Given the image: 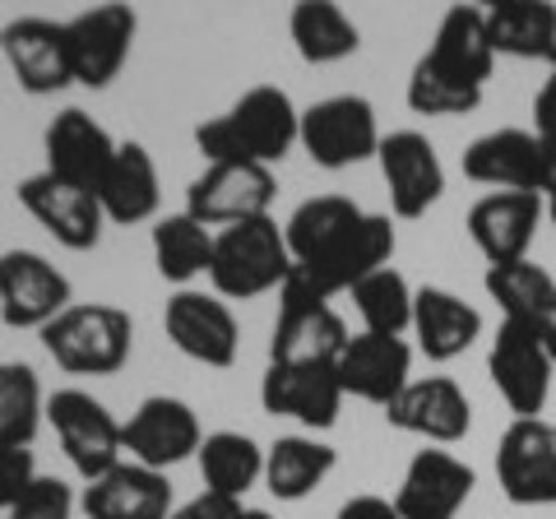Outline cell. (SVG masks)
Masks as SVG:
<instances>
[{"mask_svg": "<svg viewBox=\"0 0 556 519\" xmlns=\"http://www.w3.org/2000/svg\"><path fill=\"white\" fill-rule=\"evenodd\" d=\"M302 140V112L278 84H255L223 116H208L195 126V149L204 163H283L292 144Z\"/></svg>", "mask_w": 556, "mask_h": 519, "instance_id": "1", "label": "cell"}, {"mask_svg": "<svg viewBox=\"0 0 556 519\" xmlns=\"http://www.w3.org/2000/svg\"><path fill=\"white\" fill-rule=\"evenodd\" d=\"M288 274H292V251H288V237L274 223V214L232 223V228L214 232L208 283H214L223 302L265 298V292L288 283Z\"/></svg>", "mask_w": 556, "mask_h": 519, "instance_id": "2", "label": "cell"}, {"mask_svg": "<svg viewBox=\"0 0 556 519\" xmlns=\"http://www.w3.org/2000/svg\"><path fill=\"white\" fill-rule=\"evenodd\" d=\"M42 349L70 376H116L130 362L135 320L108 302H75L42 330Z\"/></svg>", "mask_w": 556, "mask_h": 519, "instance_id": "3", "label": "cell"}, {"mask_svg": "<svg viewBox=\"0 0 556 519\" xmlns=\"http://www.w3.org/2000/svg\"><path fill=\"white\" fill-rule=\"evenodd\" d=\"M394 246L399 241H394L390 214H362L325 255L306 260V265H292L283 288L302 292V298H311V302H329V298H339V292H353L367 274L386 269L394 260Z\"/></svg>", "mask_w": 556, "mask_h": 519, "instance_id": "4", "label": "cell"}, {"mask_svg": "<svg viewBox=\"0 0 556 519\" xmlns=\"http://www.w3.org/2000/svg\"><path fill=\"white\" fill-rule=\"evenodd\" d=\"M47 422L56 431V441L65 450L70 469L84 482H98L102 473H112L126 459V441H121V422L112 418V408L93 400L89 390H56L47 394Z\"/></svg>", "mask_w": 556, "mask_h": 519, "instance_id": "5", "label": "cell"}, {"mask_svg": "<svg viewBox=\"0 0 556 519\" xmlns=\"http://www.w3.org/2000/svg\"><path fill=\"white\" fill-rule=\"evenodd\" d=\"M380 126H376V107L362 93H334L320 98L302 112V149L306 159L325 167V172H343L357 167L380 153Z\"/></svg>", "mask_w": 556, "mask_h": 519, "instance_id": "6", "label": "cell"}, {"mask_svg": "<svg viewBox=\"0 0 556 519\" xmlns=\"http://www.w3.org/2000/svg\"><path fill=\"white\" fill-rule=\"evenodd\" d=\"M486 376H492L496 394L506 400L515 418H543L552 376H556V362L547 353V334L529 330V325L501 320L492 353H486Z\"/></svg>", "mask_w": 556, "mask_h": 519, "instance_id": "7", "label": "cell"}, {"mask_svg": "<svg viewBox=\"0 0 556 519\" xmlns=\"http://www.w3.org/2000/svg\"><path fill=\"white\" fill-rule=\"evenodd\" d=\"M278 195L274 167L255 163H204V172L186 186V214L204 228H232L247 218H265Z\"/></svg>", "mask_w": 556, "mask_h": 519, "instance_id": "8", "label": "cell"}, {"mask_svg": "<svg viewBox=\"0 0 556 519\" xmlns=\"http://www.w3.org/2000/svg\"><path fill=\"white\" fill-rule=\"evenodd\" d=\"M348 325L329 302L278 292V320L269 334V367H334L348 349Z\"/></svg>", "mask_w": 556, "mask_h": 519, "instance_id": "9", "label": "cell"}, {"mask_svg": "<svg viewBox=\"0 0 556 519\" xmlns=\"http://www.w3.org/2000/svg\"><path fill=\"white\" fill-rule=\"evenodd\" d=\"M139 33V14L130 5H93L65 20V47H70V75L84 89H112V79L126 71L130 47Z\"/></svg>", "mask_w": 556, "mask_h": 519, "instance_id": "10", "label": "cell"}, {"mask_svg": "<svg viewBox=\"0 0 556 519\" xmlns=\"http://www.w3.org/2000/svg\"><path fill=\"white\" fill-rule=\"evenodd\" d=\"M496 482L510 506H556V422L515 418L496 445Z\"/></svg>", "mask_w": 556, "mask_h": 519, "instance_id": "11", "label": "cell"}, {"mask_svg": "<svg viewBox=\"0 0 556 519\" xmlns=\"http://www.w3.org/2000/svg\"><path fill=\"white\" fill-rule=\"evenodd\" d=\"M163 330L177 343V353H186L190 362L214 367V371H228L241 349V325L218 292L181 288L163 311Z\"/></svg>", "mask_w": 556, "mask_h": 519, "instance_id": "12", "label": "cell"}, {"mask_svg": "<svg viewBox=\"0 0 556 519\" xmlns=\"http://www.w3.org/2000/svg\"><path fill=\"white\" fill-rule=\"evenodd\" d=\"M70 279L38 251H5L0 255V320L10 330H47L70 311Z\"/></svg>", "mask_w": 556, "mask_h": 519, "instance_id": "13", "label": "cell"}, {"mask_svg": "<svg viewBox=\"0 0 556 519\" xmlns=\"http://www.w3.org/2000/svg\"><path fill=\"white\" fill-rule=\"evenodd\" d=\"M121 441H126V455L144 469L167 473L172 464H181L190 455H200L204 431L195 408L186 400H172V394H149L126 422H121Z\"/></svg>", "mask_w": 556, "mask_h": 519, "instance_id": "14", "label": "cell"}, {"mask_svg": "<svg viewBox=\"0 0 556 519\" xmlns=\"http://www.w3.org/2000/svg\"><path fill=\"white\" fill-rule=\"evenodd\" d=\"M0 56H5L14 84L28 98H51L75 84L70 75V47H65V24L42 20V14H24L0 28Z\"/></svg>", "mask_w": 556, "mask_h": 519, "instance_id": "15", "label": "cell"}, {"mask_svg": "<svg viewBox=\"0 0 556 519\" xmlns=\"http://www.w3.org/2000/svg\"><path fill=\"white\" fill-rule=\"evenodd\" d=\"M14 195H20L24 210L42 223V232L56 237L65 251H93L102 241L108 214H102L93 190L70 186L61 177H51V172H33V177H24L14 186Z\"/></svg>", "mask_w": 556, "mask_h": 519, "instance_id": "16", "label": "cell"}, {"mask_svg": "<svg viewBox=\"0 0 556 519\" xmlns=\"http://www.w3.org/2000/svg\"><path fill=\"white\" fill-rule=\"evenodd\" d=\"M380 177L390 190V210L394 218H422L431 204L445 195V167L437 144L422 130H394L380 140Z\"/></svg>", "mask_w": 556, "mask_h": 519, "instance_id": "17", "label": "cell"}, {"mask_svg": "<svg viewBox=\"0 0 556 519\" xmlns=\"http://www.w3.org/2000/svg\"><path fill=\"white\" fill-rule=\"evenodd\" d=\"M478 473L450 450H417L394 492V510L404 519H459Z\"/></svg>", "mask_w": 556, "mask_h": 519, "instance_id": "18", "label": "cell"}, {"mask_svg": "<svg viewBox=\"0 0 556 519\" xmlns=\"http://www.w3.org/2000/svg\"><path fill=\"white\" fill-rule=\"evenodd\" d=\"M547 218V200L529 190H492L468 210V237L486 255V265H515L529 260L538 223Z\"/></svg>", "mask_w": 556, "mask_h": 519, "instance_id": "19", "label": "cell"}, {"mask_svg": "<svg viewBox=\"0 0 556 519\" xmlns=\"http://www.w3.org/2000/svg\"><path fill=\"white\" fill-rule=\"evenodd\" d=\"M334 376H339L343 394H353V400H362V404L390 408L413 380V349L394 334H367L362 330V334L348 339L343 357L334 362Z\"/></svg>", "mask_w": 556, "mask_h": 519, "instance_id": "20", "label": "cell"}, {"mask_svg": "<svg viewBox=\"0 0 556 519\" xmlns=\"http://www.w3.org/2000/svg\"><path fill=\"white\" fill-rule=\"evenodd\" d=\"M386 422L431 445H455L473 427V404H468L459 380L427 376V380H408V390L386 408Z\"/></svg>", "mask_w": 556, "mask_h": 519, "instance_id": "21", "label": "cell"}, {"mask_svg": "<svg viewBox=\"0 0 556 519\" xmlns=\"http://www.w3.org/2000/svg\"><path fill=\"white\" fill-rule=\"evenodd\" d=\"M459 167H464V177L478 186L543 195V140H538L533 130H519V126L486 130L464 149Z\"/></svg>", "mask_w": 556, "mask_h": 519, "instance_id": "22", "label": "cell"}, {"mask_svg": "<svg viewBox=\"0 0 556 519\" xmlns=\"http://www.w3.org/2000/svg\"><path fill=\"white\" fill-rule=\"evenodd\" d=\"M343 385L334 367H269L260 380V408L274 418H292L306 431H329L339 422Z\"/></svg>", "mask_w": 556, "mask_h": 519, "instance_id": "23", "label": "cell"}, {"mask_svg": "<svg viewBox=\"0 0 556 519\" xmlns=\"http://www.w3.org/2000/svg\"><path fill=\"white\" fill-rule=\"evenodd\" d=\"M42 153H47L42 172H51V177H61L70 186L98 190L102 172H108L112 153H116V140L84 107H65L51 116V126L42 130Z\"/></svg>", "mask_w": 556, "mask_h": 519, "instance_id": "24", "label": "cell"}, {"mask_svg": "<svg viewBox=\"0 0 556 519\" xmlns=\"http://www.w3.org/2000/svg\"><path fill=\"white\" fill-rule=\"evenodd\" d=\"M79 510L89 519H167L177 510V496H172L167 473L121 459L112 473H102L84 488Z\"/></svg>", "mask_w": 556, "mask_h": 519, "instance_id": "25", "label": "cell"}, {"mask_svg": "<svg viewBox=\"0 0 556 519\" xmlns=\"http://www.w3.org/2000/svg\"><path fill=\"white\" fill-rule=\"evenodd\" d=\"M413 339L427 362H455L482 339V311L459 292L427 283L413 298Z\"/></svg>", "mask_w": 556, "mask_h": 519, "instance_id": "26", "label": "cell"}, {"mask_svg": "<svg viewBox=\"0 0 556 519\" xmlns=\"http://www.w3.org/2000/svg\"><path fill=\"white\" fill-rule=\"evenodd\" d=\"M93 195L102 204V214H108V223H121V228H130V223H149L153 214H159V204H163L159 163H153V153L139 140H121Z\"/></svg>", "mask_w": 556, "mask_h": 519, "instance_id": "27", "label": "cell"}, {"mask_svg": "<svg viewBox=\"0 0 556 519\" xmlns=\"http://www.w3.org/2000/svg\"><path fill=\"white\" fill-rule=\"evenodd\" d=\"M427 61L445 75L473 84V89H486V79L496 71V47H492V33H486V10L482 5H450L437 24V38L427 47Z\"/></svg>", "mask_w": 556, "mask_h": 519, "instance_id": "28", "label": "cell"}, {"mask_svg": "<svg viewBox=\"0 0 556 519\" xmlns=\"http://www.w3.org/2000/svg\"><path fill=\"white\" fill-rule=\"evenodd\" d=\"M486 298L501 306V320L529 325L538 334L556 330V279L533 265V260H515V265H486Z\"/></svg>", "mask_w": 556, "mask_h": 519, "instance_id": "29", "label": "cell"}, {"mask_svg": "<svg viewBox=\"0 0 556 519\" xmlns=\"http://www.w3.org/2000/svg\"><path fill=\"white\" fill-rule=\"evenodd\" d=\"M482 10L496 56H515V61L556 56V5H547V0H496V5Z\"/></svg>", "mask_w": 556, "mask_h": 519, "instance_id": "30", "label": "cell"}, {"mask_svg": "<svg viewBox=\"0 0 556 519\" xmlns=\"http://www.w3.org/2000/svg\"><path fill=\"white\" fill-rule=\"evenodd\" d=\"M288 38L298 47V56L306 65H334L357 56L362 33L348 20V10L334 0H298L288 14Z\"/></svg>", "mask_w": 556, "mask_h": 519, "instance_id": "31", "label": "cell"}, {"mask_svg": "<svg viewBox=\"0 0 556 519\" xmlns=\"http://www.w3.org/2000/svg\"><path fill=\"white\" fill-rule=\"evenodd\" d=\"M339 450L316 436H278L265 450V488L278 501H302L334 473Z\"/></svg>", "mask_w": 556, "mask_h": 519, "instance_id": "32", "label": "cell"}, {"mask_svg": "<svg viewBox=\"0 0 556 519\" xmlns=\"http://www.w3.org/2000/svg\"><path fill=\"white\" fill-rule=\"evenodd\" d=\"M195 459H200L204 492L228 496V501H241L265 478V450L247 431H208Z\"/></svg>", "mask_w": 556, "mask_h": 519, "instance_id": "33", "label": "cell"}, {"mask_svg": "<svg viewBox=\"0 0 556 519\" xmlns=\"http://www.w3.org/2000/svg\"><path fill=\"white\" fill-rule=\"evenodd\" d=\"M153 265H159L167 283L186 288L190 279H200L214 265V228H204L186 210L159 218L153 223Z\"/></svg>", "mask_w": 556, "mask_h": 519, "instance_id": "34", "label": "cell"}, {"mask_svg": "<svg viewBox=\"0 0 556 519\" xmlns=\"http://www.w3.org/2000/svg\"><path fill=\"white\" fill-rule=\"evenodd\" d=\"M362 214H367V210H362V204H353L348 195H316V200H302L298 210L288 214V223H283L292 265H306V260L325 255L348 228H353Z\"/></svg>", "mask_w": 556, "mask_h": 519, "instance_id": "35", "label": "cell"}, {"mask_svg": "<svg viewBox=\"0 0 556 519\" xmlns=\"http://www.w3.org/2000/svg\"><path fill=\"white\" fill-rule=\"evenodd\" d=\"M47 413L38 371L28 362H0V455L5 450H28Z\"/></svg>", "mask_w": 556, "mask_h": 519, "instance_id": "36", "label": "cell"}, {"mask_svg": "<svg viewBox=\"0 0 556 519\" xmlns=\"http://www.w3.org/2000/svg\"><path fill=\"white\" fill-rule=\"evenodd\" d=\"M348 298H353L357 316H362V330H367V334L404 339L413 330V298H417V288H408V279L394 265L367 274V279L348 292Z\"/></svg>", "mask_w": 556, "mask_h": 519, "instance_id": "37", "label": "cell"}, {"mask_svg": "<svg viewBox=\"0 0 556 519\" xmlns=\"http://www.w3.org/2000/svg\"><path fill=\"white\" fill-rule=\"evenodd\" d=\"M404 98H408V107L417 116H468V112H478L482 89H473V84H464L455 75L437 71L427 56H417Z\"/></svg>", "mask_w": 556, "mask_h": 519, "instance_id": "38", "label": "cell"}, {"mask_svg": "<svg viewBox=\"0 0 556 519\" xmlns=\"http://www.w3.org/2000/svg\"><path fill=\"white\" fill-rule=\"evenodd\" d=\"M75 506L79 501H75V492H70V482L42 473L5 519H75Z\"/></svg>", "mask_w": 556, "mask_h": 519, "instance_id": "39", "label": "cell"}, {"mask_svg": "<svg viewBox=\"0 0 556 519\" xmlns=\"http://www.w3.org/2000/svg\"><path fill=\"white\" fill-rule=\"evenodd\" d=\"M38 459H33V450H5L0 455V515H10L14 506L24 501V492L38 482Z\"/></svg>", "mask_w": 556, "mask_h": 519, "instance_id": "40", "label": "cell"}, {"mask_svg": "<svg viewBox=\"0 0 556 519\" xmlns=\"http://www.w3.org/2000/svg\"><path fill=\"white\" fill-rule=\"evenodd\" d=\"M241 515V501H228V496H214V492H200L181 501L177 510H172L167 519H237Z\"/></svg>", "mask_w": 556, "mask_h": 519, "instance_id": "41", "label": "cell"}, {"mask_svg": "<svg viewBox=\"0 0 556 519\" xmlns=\"http://www.w3.org/2000/svg\"><path fill=\"white\" fill-rule=\"evenodd\" d=\"M334 519H404V515L394 510V501H390V496L357 492V496H348V501H343Z\"/></svg>", "mask_w": 556, "mask_h": 519, "instance_id": "42", "label": "cell"}, {"mask_svg": "<svg viewBox=\"0 0 556 519\" xmlns=\"http://www.w3.org/2000/svg\"><path fill=\"white\" fill-rule=\"evenodd\" d=\"M533 135L538 140H556V65L543 79V89L533 93Z\"/></svg>", "mask_w": 556, "mask_h": 519, "instance_id": "43", "label": "cell"}, {"mask_svg": "<svg viewBox=\"0 0 556 519\" xmlns=\"http://www.w3.org/2000/svg\"><path fill=\"white\" fill-rule=\"evenodd\" d=\"M237 519H274L269 510H251V506H241V515Z\"/></svg>", "mask_w": 556, "mask_h": 519, "instance_id": "44", "label": "cell"}, {"mask_svg": "<svg viewBox=\"0 0 556 519\" xmlns=\"http://www.w3.org/2000/svg\"><path fill=\"white\" fill-rule=\"evenodd\" d=\"M547 223L556 228V195H547Z\"/></svg>", "mask_w": 556, "mask_h": 519, "instance_id": "45", "label": "cell"}, {"mask_svg": "<svg viewBox=\"0 0 556 519\" xmlns=\"http://www.w3.org/2000/svg\"><path fill=\"white\" fill-rule=\"evenodd\" d=\"M547 353H552V362H556V330L547 334Z\"/></svg>", "mask_w": 556, "mask_h": 519, "instance_id": "46", "label": "cell"}, {"mask_svg": "<svg viewBox=\"0 0 556 519\" xmlns=\"http://www.w3.org/2000/svg\"><path fill=\"white\" fill-rule=\"evenodd\" d=\"M552 65H556V56H552Z\"/></svg>", "mask_w": 556, "mask_h": 519, "instance_id": "47", "label": "cell"}, {"mask_svg": "<svg viewBox=\"0 0 556 519\" xmlns=\"http://www.w3.org/2000/svg\"><path fill=\"white\" fill-rule=\"evenodd\" d=\"M0 519H5V515H0Z\"/></svg>", "mask_w": 556, "mask_h": 519, "instance_id": "48", "label": "cell"}]
</instances>
